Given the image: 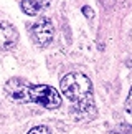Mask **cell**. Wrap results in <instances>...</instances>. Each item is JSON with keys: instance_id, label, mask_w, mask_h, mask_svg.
Segmentation results:
<instances>
[{"instance_id": "cell-9", "label": "cell", "mask_w": 132, "mask_h": 134, "mask_svg": "<svg viewBox=\"0 0 132 134\" xmlns=\"http://www.w3.org/2000/svg\"><path fill=\"white\" fill-rule=\"evenodd\" d=\"M83 13H84V15H88V17H93V12H91V8H89V7H84V8H83Z\"/></svg>"}, {"instance_id": "cell-5", "label": "cell", "mask_w": 132, "mask_h": 134, "mask_svg": "<svg viewBox=\"0 0 132 134\" xmlns=\"http://www.w3.org/2000/svg\"><path fill=\"white\" fill-rule=\"evenodd\" d=\"M18 43V32L12 23L0 22V50H12Z\"/></svg>"}, {"instance_id": "cell-10", "label": "cell", "mask_w": 132, "mask_h": 134, "mask_svg": "<svg viewBox=\"0 0 132 134\" xmlns=\"http://www.w3.org/2000/svg\"><path fill=\"white\" fill-rule=\"evenodd\" d=\"M129 65H130V66H132V60H130V61H129Z\"/></svg>"}, {"instance_id": "cell-4", "label": "cell", "mask_w": 132, "mask_h": 134, "mask_svg": "<svg viewBox=\"0 0 132 134\" xmlns=\"http://www.w3.org/2000/svg\"><path fill=\"white\" fill-rule=\"evenodd\" d=\"M71 114H73L74 119H79V121L94 119L96 114H98V111H96L93 96L86 98V99H83V101H78L73 108H71Z\"/></svg>"}, {"instance_id": "cell-2", "label": "cell", "mask_w": 132, "mask_h": 134, "mask_svg": "<svg viewBox=\"0 0 132 134\" xmlns=\"http://www.w3.org/2000/svg\"><path fill=\"white\" fill-rule=\"evenodd\" d=\"M59 86H61V93L73 103L89 98L91 88H93L91 80L83 73H68L66 76H63Z\"/></svg>"}, {"instance_id": "cell-3", "label": "cell", "mask_w": 132, "mask_h": 134, "mask_svg": "<svg viewBox=\"0 0 132 134\" xmlns=\"http://www.w3.org/2000/svg\"><path fill=\"white\" fill-rule=\"evenodd\" d=\"M55 35V27L53 22L48 17H40L32 27V37L40 46H46L51 43Z\"/></svg>"}, {"instance_id": "cell-6", "label": "cell", "mask_w": 132, "mask_h": 134, "mask_svg": "<svg viewBox=\"0 0 132 134\" xmlns=\"http://www.w3.org/2000/svg\"><path fill=\"white\" fill-rule=\"evenodd\" d=\"M48 5H50V0H23L22 10L27 15H38L45 8H48Z\"/></svg>"}, {"instance_id": "cell-8", "label": "cell", "mask_w": 132, "mask_h": 134, "mask_svg": "<svg viewBox=\"0 0 132 134\" xmlns=\"http://www.w3.org/2000/svg\"><path fill=\"white\" fill-rule=\"evenodd\" d=\"M125 109H127V113H132V88H130V91H129L127 101H125Z\"/></svg>"}, {"instance_id": "cell-1", "label": "cell", "mask_w": 132, "mask_h": 134, "mask_svg": "<svg viewBox=\"0 0 132 134\" xmlns=\"http://www.w3.org/2000/svg\"><path fill=\"white\" fill-rule=\"evenodd\" d=\"M8 99L17 103H38L46 109H56L61 106V96L48 85H30L22 78H12L5 85Z\"/></svg>"}, {"instance_id": "cell-7", "label": "cell", "mask_w": 132, "mask_h": 134, "mask_svg": "<svg viewBox=\"0 0 132 134\" xmlns=\"http://www.w3.org/2000/svg\"><path fill=\"white\" fill-rule=\"evenodd\" d=\"M28 134H51L46 126H35L33 129H30Z\"/></svg>"}]
</instances>
